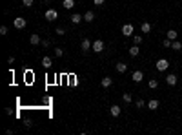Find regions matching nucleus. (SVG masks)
<instances>
[{"label": "nucleus", "mask_w": 182, "mask_h": 135, "mask_svg": "<svg viewBox=\"0 0 182 135\" xmlns=\"http://www.w3.org/2000/svg\"><path fill=\"white\" fill-rule=\"evenodd\" d=\"M171 49L180 51L182 49V42H178V40H171Z\"/></svg>", "instance_id": "6ab92c4d"}, {"label": "nucleus", "mask_w": 182, "mask_h": 135, "mask_svg": "<svg viewBox=\"0 0 182 135\" xmlns=\"http://www.w3.org/2000/svg\"><path fill=\"white\" fill-rule=\"evenodd\" d=\"M177 80H178V77H177L175 73H169V75L166 77V84H168V86H175Z\"/></svg>", "instance_id": "0eeeda50"}, {"label": "nucleus", "mask_w": 182, "mask_h": 135, "mask_svg": "<svg viewBox=\"0 0 182 135\" xmlns=\"http://www.w3.org/2000/svg\"><path fill=\"white\" fill-rule=\"evenodd\" d=\"M158 106H160V104H158V100H157V99H151V100L147 102V108H149V110H157Z\"/></svg>", "instance_id": "a211bd4d"}, {"label": "nucleus", "mask_w": 182, "mask_h": 135, "mask_svg": "<svg viewBox=\"0 0 182 135\" xmlns=\"http://www.w3.org/2000/svg\"><path fill=\"white\" fill-rule=\"evenodd\" d=\"M7 64H15V57H9L7 58Z\"/></svg>", "instance_id": "473e14b6"}, {"label": "nucleus", "mask_w": 182, "mask_h": 135, "mask_svg": "<svg viewBox=\"0 0 182 135\" xmlns=\"http://www.w3.org/2000/svg\"><path fill=\"white\" fill-rule=\"evenodd\" d=\"M140 29H142L144 35H147L149 31H151V24H149V22H142V24H140Z\"/></svg>", "instance_id": "4468645a"}, {"label": "nucleus", "mask_w": 182, "mask_h": 135, "mask_svg": "<svg viewBox=\"0 0 182 135\" xmlns=\"http://www.w3.org/2000/svg\"><path fill=\"white\" fill-rule=\"evenodd\" d=\"M166 37H168L169 40H177V37H178V33H177V31H175V29H169V31H168V33H166Z\"/></svg>", "instance_id": "f3484780"}, {"label": "nucleus", "mask_w": 182, "mask_h": 135, "mask_svg": "<svg viewBox=\"0 0 182 135\" xmlns=\"http://www.w3.org/2000/svg\"><path fill=\"white\" fill-rule=\"evenodd\" d=\"M33 2H35V0H22L24 7H31V6H33Z\"/></svg>", "instance_id": "bb28decb"}, {"label": "nucleus", "mask_w": 182, "mask_h": 135, "mask_svg": "<svg viewBox=\"0 0 182 135\" xmlns=\"http://www.w3.org/2000/svg\"><path fill=\"white\" fill-rule=\"evenodd\" d=\"M49 46H51L49 40H42V48H49Z\"/></svg>", "instance_id": "7c9ffc66"}, {"label": "nucleus", "mask_w": 182, "mask_h": 135, "mask_svg": "<svg viewBox=\"0 0 182 135\" xmlns=\"http://www.w3.org/2000/svg\"><path fill=\"white\" fill-rule=\"evenodd\" d=\"M91 46H93V42L89 38H84L82 40V44H80V48H82V51L84 53H88V51H91Z\"/></svg>", "instance_id": "20e7f679"}, {"label": "nucleus", "mask_w": 182, "mask_h": 135, "mask_svg": "<svg viewBox=\"0 0 182 135\" xmlns=\"http://www.w3.org/2000/svg\"><path fill=\"white\" fill-rule=\"evenodd\" d=\"M13 24H15V27L17 29H22V27H26V18H22V17H17L15 20H13Z\"/></svg>", "instance_id": "39448f33"}, {"label": "nucleus", "mask_w": 182, "mask_h": 135, "mask_svg": "<svg viewBox=\"0 0 182 135\" xmlns=\"http://www.w3.org/2000/svg\"><path fill=\"white\" fill-rule=\"evenodd\" d=\"M117 71H119V73H126V71H127V64H126V62H117Z\"/></svg>", "instance_id": "9b49d317"}, {"label": "nucleus", "mask_w": 182, "mask_h": 135, "mask_svg": "<svg viewBox=\"0 0 182 135\" xmlns=\"http://www.w3.org/2000/svg\"><path fill=\"white\" fill-rule=\"evenodd\" d=\"M93 2H95V6H102L106 0H93Z\"/></svg>", "instance_id": "2f4dec72"}, {"label": "nucleus", "mask_w": 182, "mask_h": 135, "mask_svg": "<svg viewBox=\"0 0 182 135\" xmlns=\"http://www.w3.org/2000/svg\"><path fill=\"white\" fill-rule=\"evenodd\" d=\"M122 100H124V102H127V104H129V102L133 100V97H131V93H124V95H122Z\"/></svg>", "instance_id": "5701e85b"}, {"label": "nucleus", "mask_w": 182, "mask_h": 135, "mask_svg": "<svg viewBox=\"0 0 182 135\" xmlns=\"http://www.w3.org/2000/svg\"><path fill=\"white\" fill-rule=\"evenodd\" d=\"M168 68H169V62H168L166 58H158V60H157V69H158V71H166Z\"/></svg>", "instance_id": "f03ea898"}, {"label": "nucleus", "mask_w": 182, "mask_h": 135, "mask_svg": "<svg viewBox=\"0 0 182 135\" xmlns=\"http://www.w3.org/2000/svg\"><path fill=\"white\" fill-rule=\"evenodd\" d=\"M62 6L66 7V9H73V7H75V0H64Z\"/></svg>", "instance_id": "412c9836"}, {"label": "nucleus", "mask_w": 182, "mask_h": 135, "mask_svg": "<svg viewBox=\"0 0 182 135\" xmlns=\"http://www.w3.org/2000/svg\"><path fill=\"white\" fill-rule=\"evenodd\" d=\"M100 84H102V88H109V86L113 84V79H111V77H104Z\"/></svg>", "instance_id": "2eb2a0df"}, {"label": "nucleus", "mask_w": 182, "mask_h": 135, "mask_svg": "<svg viewBox=\"0 0 182 135\" xmlns=\"http://www.w3.org/2000/svg\"><path fill=\"white\" fill-rule=\"evenodd\" d=\"M162 46H164V48H171V40H169V38H166L164 42H162Z\"/></svg>", "instance_id": "c85d7f7f"}, {"label": "nucleus", "mask_w": 182, "mask_h": 135, "mask_svg": "<svg viewBox=\"0 0 182 135\" xmlns=\"http://www.w3.org/2000/svg\"><path fill=\"white\" fill-rule=\"evenodd\" d=\"M133 24H124L122 26V35H126V37H131L133 35Z\"/></svg>", "instance_id": "423d86ee"}, {"label": "nucleus", "mask_w": 182, "mask_h": 135, "mask_svg": "<svg viewBox=\"0 0 182 135\" xmlns=\"http://www.w3.org/2000/svg\"><path fill=\"white\" fill-rule=\"evenodd\" d=\"M169 2H173V0H169Z\"/></svg>", "instance_id": "f704fd0d"}, {"label": "nucleus", "mask_w": 182, "mask_h": 135, "mask_svg": "<svg viewBox=\"0 0 182 135\" xmlns=\"http://www.w3.org/2000/svg\"><path fill=\"white\" fill-rule=\"evenodd\" d=\"M135 104H137V108H146V106H147V102H144V99H138Z\"/></svg>", "instance_id": "b1692460"}, {"label": "nucleus", "mask_w": 182, "mask_h": 135, "mask_svg": "<svg viewBox=\"0 0 182 135\" xmlns=\"http://www.w3.org/2000/svg\"><path fill=\"white\" fill-rule=\"evenodd\" d=\"M95 20V13L93 11H86L84 13V22H93Z\"/></svg>", "instance_id": "f8f14e48"}, {"label": "nucleus", "mask_w": 182, "mask_h": 135, "mask_svg": "<svg viewBox=\"0 0 182 135\" xmlns=\"http://www.w3.org/2000/svg\"><path fill=\"white\" fill-rule=\"evenodd\" d=\"M138 53H140V48H138V44H133V46L129 48V55H131V57H137Z\"/></svg>", "instance_id": "ddd939ff"}, {"label": "nucleus", "mask_w": 182, "mask_h": 135, "mask_svg": "<svg viewBox=\"0 0 182 135\" xmlns=\"http://www.w3.org/2000/svg\"><path fill=\"white\" fill-rule=\"evenodd\" d=\"M147 86H149V88H151V90H155V88H158V80H157V79H151V80H149V82H147Z\"/></svg>", "instance_id": "4be33fe9"}, {"label": "nucleus", "mask_w": 182, "mask_h": 135, "mask_svg": "<svg viewBox=\"0 0 182 135\" xmlns=\"http://www.w3.org/2000/svg\"><path fill=\"white\" fill-rule=\"evenodd\" d=\"M58 18V11L57 9H47L46 11V20H49V22H53V20Z\"/></svg>", "instance_id": "7ed1b4c3"}, {"label": "nucleus", "mask_w": 182, "mask_h": 135, "mask_svg": "<svg viewBox=\"0 0 182 135\" xmlns=\"http://www.w3.org/2000/svg\"><path fill=\"white\" fill-rule=\"evenodd\" d=\"M62 55H64V51L60 48H55V57H62Z\"/></svg>", "instance_id": "cd10ccee"}, {"label": "nucleus", "mask_w": 182, "mask_h": 135, "mask_svg": "<svg viewBox=\"0 0 182 135\" xmlns=\"http://www.w3.org/2000/svg\"><path fill=\"white\" fill-rule=\"evenodd\" d=\"M0 35H7V27H6V26L0 27Z\"/></svg>", "instance_id": "c756f323"}, {"label": "nucleus", "mask_w": 182, "mask_h": 135, "mask_svg": "<svg viewBox=\"0 0 182 135\" xmlns=\"http://www.w3.org/2000/svg\"><path fill=\"white\" fill-rule=\"evenodd\" d=\"M44 2H51V0H44Z\"/></svg>", "instance_id": "72a5a7b5"}, {"label": "nucleus", "mask_w": 182, "mask_h": 135, "mask_svg": "<svg viewBox=\"0 0 182 135\" xmlns=\"http://www.w3.org/2000/svg\"><path fill=\"white\" fill-rule=\"evenodd\" d=\"M55 35H58V37L66 35V29H64V27H57V29H55Z\"/></svg>", "instance_id": "393cba45"}, {"label": "nucleus", "mask_w": 182, "mask_h": 135, "mask_svg": "<svg viewBox=\"0 0 182 135\" xmlns=\"http://www.w3.org/2000/svg\"><path fill=\"white\" fill-rule=\"evenodd\" d=\"M69 20H71V24H80L82 20H84V17H82L80 13H73V15L69 17Z\"/></svg>", "instance_id": "1a4fd4ad"}, {"label": "nucleus", "mask_w": 182, "mask_h": 135, "mask_svg": "<svg viewBox=\"0 0 182 135\" xmlns=\"http://www.w3.org/2000/svg\"><path fill=\"white\" fill-rule=\"evenodd\" d=\"M133 42L140 46V44H142V37H140V35H135V37H133Z\"/></svg>", "instance_id": "a878e982"}, {"label": "nucleus", "mask_w": 182, "mask_h": 135, "mask_svg": "<svg viewBox=\"0 0 182 135\" xmlns=\"http://www.w3.org/2000/svg\"><path fill=\"white\" fill-rule=\"evenodd\" d=\"M51 64H53L51 57H44V58H42V66H44V68H51Z\"/></svg>", "instance_id": "aec40b11"}, {"label": "nucleus", "mask_w": 182, "mask_h": 135, "mask_svg": "<svg viewBox=\"0 0 182 135\" xmlns=\"http://www.w3.org/2000/svg\"><path fill=\"white\" fill-rule=\"evenodd\" d=\"M109 113H111V117H119V115H120V106L113 104V106L109 108Z\"/></svg>", "instance_id": "9d476101"}, {"label": "nucleus", "mask_w": 182, "mask_h": 135, "mask_svg": "<svg viewBox=\"0 0 182 135\" xmlns=\"http://www.w3.org/2000/svg\"><path fill=\"white\" fill-rule=\"evenodd\" d=\"M131 79H133L135 82H142V79H144V73H142L140 69H135L133 73H131Z\"/></svg>", "instance_id": "6e6552de"}, {"label": "nucleus", "mask_w": 182, "mask_h": 135, "mask_svg": "<svg viewBox=\"0 0 182 135\" xmlns=\"http://www.w3.org/2000/svg\"><path fill=\"white\" fill-rule=\"evenodd\" d=\"M29 42L33 44V46L40 44V42H42V40H40V35H37V33H35V35H31V37H29Z\"/></svg>", "instance_id": "dca6fc26"}, {"label": "nucleus", "mask_w": 182, "mask_h": 135, "mask_svg": "<svg viewBox=\"0 0 182 135\" xmlns=\"http://www.w3.org/2000/svg\"><path fill=\"white\" fill-rule=\"evenodd\" d=\"M91 51H95V53H102V51H104V40H100V38L95 40L93 46H91Z\"/></svg>", "instance_id": "f257e3e1"}]
</instances>
